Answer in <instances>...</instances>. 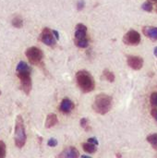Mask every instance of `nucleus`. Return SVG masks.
Listing matches in <instances>:
<instances>
[{
	"label": "nucleus",
	"instance_id": "obj_1",
	"mask_svg": "<svg viewBox=\"0 0 157 158\" xmlns=\"http://www.w3.org/2000/svg\"><path fill=\"white\" fill-rule=\"evenodd\" d=\"M77 84L80 87L81 91L84 94L91 93L95 88L94 80L92 74L86 70H80L76 74Z\"/></svg>",
	"mask_w": 157,
	"mask_h": 158
},
{
	"label": "nucleus",
	"instance_id": "obj_2",
	"mask_svg": "<svg viewBox=\"0 0 157 158\" xmlns=\"http://www.w3.org/2000/svg\"><path fill=\"white\" fill-rule=\"evenodd\" d=\"M112 104L113 101L111 96L105 94H100L95 97L94 102L93 104V108L94 112H96L97 114L105 115L111 110Z\"/></svg>",
	"mask_w": 157,
	"mask_h": 158
},
{
	"label": "nucleus",
	"instance_id": "obj_3",
	"mask_svg": "<svg viewBox=\"0 0 157 158\" xmlns=\"http://www.w3.org/2000/svg\"><path fill=\"white\" fill-rule=\"evenodd\" d=\"M27 140V135L25 131V126H24V120L21 116H18L16 118V124H15V133H14V141L15 144L18 148L21 149Z\"/></svg>",
	"mask_w": 157,
	"mask_h": 158
},
{
	"label": "nucleus",
	"instance_id": "obj_4",
	"mask_svg": "<svg viewBox=\"0 0 157 158\" xmlns=\"http://www.w3.org/2000/svg\"><path fill=\"white\" fill-rule=\"evenodd\" d=\"M25 55L31 65L34 66H41L43 64V51L35 46H31L25 51Z\"/></svg>",
	"mask_w": 157,
	"mask_h": 158
},
{
	"label": "nucleus",
	"instance_id": "obj_5",
	"mask_svg": "<svg viewBox=\"0 0 157 158\" xmlns=\"http://www.w3.org/2000/svg\"><path fill=\"white\" fill-rule=\"evenodd\" d=\"M18 78L20 81L21 90L25 93V94H30L31 91V71L25 72H18Z\"/></svg>",
	"mask_w": 157,
	"mask_h": 158
},
{
	"label": "nucleus",
	"instance_id": "obj_6",
	"mask_svg": "<svg viewBox=\"0 0 157 158\" xmlns=\"http://www.w3.org/2000/svg\"><path fill=\"white\" fill-rule=\"evenodd\" d=\"M39 39L42 43H43L44 44H46L48 46H54L56 43V38L54 35L53 31L50 30L49 28H44L42 31V33H41Z\"/></svg>",
	"mask_w": 157,
	"mask_h": 158
},
{
	"label": "nucleus",
	"instance_id": "obj_7",
	"mask_svg": "<svg viewBox=\"0 0 157 158\" xmlns=\"http://www.w3.org/2000/svg\"><path fill=\"white\" fill-rule=\"evenodd\" d=\"M141 42V35L137 31L130 30L123 37V43L127 45H138Z\"/></svg>",
	"mask_w": 157,
	"mask_h": 158
},
{
	"label": "nucleus",
	"instance_id": "obj_8",
	"mask_svg": "<svg viewBox=\"0 0 157 158\" xmlns=\"http://www.w3.org/2000/svg\"><path fill=\"white\" fill-rule=\"evenodd\" d=\"M127 63L129 67L134 70H140L143 67V59L137 56H129Z\"/></svg>",
	"mask_w": 157,
	"mask_h": 158
},
{
	"label": "nucleus",
	"instance_id": "obj_9",
	"mask_svg": "<svg viewBox=\"0 0 157 158\" xmlns=\"http://www.w3.org/2000/svg\"><path fill=\"white\" fill-rule=\"evenodd\" d=\"M74 108V104L73 102L68 99V98H64L59 106V110L64 113V114H68L70 113Z\"/></svg>",
	"mask_w": 157,
	"mask_h": 158
},
{
	"label": "nucleus",
	"instance_id": "obj_10",
	"mask_svg": "<svg viewBox=\"0 0 157 158\" xmlns=\"http://www.w3.org/2000/svg\"><path fill=\"white\" fill-rule=\"evenodd\" d=\"M58 156L64 158H77L80 156V154L75 147H68L64 149L63 152Z\"/></svg>",
	"mask_w": 157,
	"mask_h": 158
},
{
	"label": "nucleus",
	"instance_id": "obj_11",
	"mask_svg": "<svg viewBox=\"0 0 157 158\" xmlns=\"http://www.w3.org/2000/svg\"><path fill=\"white\" fill-rule=\"evenodd\" d=\"M86 35H87V27L82 23L77 24L75 30V39L76 40L83 39L86 37Z\"/></svg>",
	"mask_w": 157,
	"mask_h": 158
},
{
	"label": "nucleus",
	"instance_id": "obj_12",
	"mask_svg": "<svg viewBox=\"0 0 157 158\" xmlns=\"http://www.w3.org/2000/svg\"><path fill=\"white\" fill-rule=\"evenodd\" d=\"M143 34L153 40H157V27L153 26H144L143 28Z\"/></svg>",
	"mask_w": 157,
	"mask_h": 158
},
{
	"label": "nucleus",
	"instance_id": "obj_13",
	"mask_svg": "<svg viewBox=\"0 0 157 158\" xmlns=\"http://www.w3.org/2000/svg\"><path fill=\"white\" fill-rule=\"evenodd\" d=\"M57 121H58V119H57L56 115L54 114V113H51V114H49V115L46 117L44 126H45L46 129H50V128L56 126V125L57 124Z\"/></svg>",
	"mask_w": 157,
	"mask_h": 158
},
{
	"label": "nucleus",
	"instance_id": "obj_14",
	"mask_svg": "<svg viewBox=\"0 0 157 158\" xmlns=\"http://www.w3.org/2000/svg\"><path fill=\"white\" fill-rule=\"evenodd\" d=\"M82 148L84 150V152L86 153H89V154H93L96 152V147L94 144L87 142V143H82Z\"/></svg>",
	"mask_w": 157,
	"mask_h": 158
},
{
	"label": "nucleus",
	"instance_id": "obj_15",
	"mask_svg": "<svg viewBox=\"0 0 157 158\" xmlns=\"http://www.w3.org/2000/svg\"><path fill=\"white\" fill-rule=\"evenodd\" d=\"M147 142L157 151V133H153L147 136Z\"/></svg>",
	"mask_w": 157,
	"mask_h": 158
},
{
	"label": "nucleus",
	"instance_id": "obj_16",
	"mask_svg": "<svg viewBox=\"0 0 157 158\" xmlns=\"http://www.w3.org/2000/svg\"><path fill=\"white\" fill-rule=\"evenodd\" d=\"M11 24H12V26L15 27V28H21V27L23 26V19H22L21 17H19V16H15V17L12 19Z\"/></svg>",
	"mask_w": 157,
	"mask_h": 158
},
{
	"label": "nucleus",
	"instance_id": "obj_17",
	"mask_svg": "<svg viewBox=\"0 0 157 158\" xmlns=\"http://www.w3.org/2000/svg\"><path fill=\"white\" fill-rule=\"evenodd\" d=\"M75 44L80 48H86L89 46V39L87 37L80 40H75Z\"/></svg>",
	"mask_w": 157,
	"mask_h": 158
},
{
	"label": "nucleus",
	"instance_id": "obj_18",
	"mask_svg": "<svg viewBox=\"0 0 157 158\" xmlns=\"http://www.w3.org/2000/svg\"><path fill=\"white\" fill-rule=\"evenodd\" d=\"M103 77L109 82H113L115 81V74L109 69H105L103 71Z\"/></svg>",
	"mask_w": 157,
	"mask_h": 158
},
{
	"label": "nucleus",
	"instance_id": "obj_19",
	"mask_svg": "<svg viewBox=\"0 0 157 158\" xmlns=\"http://www.w3.org/2000/svg\"><path fill=\"white\" fill-rule=\"evenodd\" d=\"M6 155V146L3 141H0V158H3Z\"/></svg>",
	"mask_w": 157,
	"mask_h": 158
},
{
	"label": "nucleus",
	"instance_id": "obj_20",
	"mask_svg": "<svg viewBox=\"0 0 157 158\" xmlns=\"http://www.w3.org/2000/svg\"><path fill=\"white\" fill-rule=\"evenodd\" d=\"M142 8L146 12H151L153 10V4L150 2H144L142 5Z\"/></svg>",
	"mask_w": 157,
	"mask_h": 158
},
{
	"label": "nucleus",
	"instance_id": "obj_21",
	"mask_svg": "<svg viewBox=\"0 0 157 158\" xmlns=\"http://www.w3.org/2000/svg\"><path fill=\"white\" fill-rule=\"evenodd\" d=\"M150 102L152 104L153 106L157 107V93L155 92L151 94V97H150Z\"/></svg>",
	"mask_w": 157,
	"mask_h": 158
},
{
	"label": "nucleus",
	"instance_id": "obj_22",
	"mask_svg": "<svg viewBox=\"0 0 157 158\" xmlns=\"http://www.w3.org/2000/svg\"><path fill=\"white\" fill-rule=\"evenodd\" d=\"M81 126L85 131H89L88 119H87V118H81Z\"/></svg>",
	"mask_w": 157,
	"mask_h": 158
},
{
	"label": "nucleus",
	"instance_id": "obj_23",
	"mask_svg": "<svg viewBox=\"0 0 157 158\" xmlns=\"http://www.w3.org/2000/svg\"><path fill=\"white\" fill-rule=\"evenodd\" d=\"M47 144H48V146H50V147H56V146L57 145V141H56L55 138H51V139L48 140Z\"/></svg>",
	"mask_w": 157,
	"mask_h": 158
},
{
	"label": "nucleus",
	"instance_id": "obj_24",
	"mask_svg": "<svg viewBox=\"0 0 157 158\" xmlns=\"http://www.w3.org/2000/svg\"><path fill=\"white\" fill-rule=\"evenodd\" d=\"M84 6H85L84 1H83V0H80V1L77 3V8H78V10H81V9L84 7Z\"/></svg>",
	"mask_w": 157,
	"mask_h": 158
},
{
	"label": "nucleus",
	"instance_id": "obj_25",
	"mask_svg": "<svg viewBox=\"0 0 157 158\" xmlns=\"http://www.w3.org/2000/svg\"><path fill=\"white\" fill-rule=\"evenodd\" d=\"M88 142L94 144V145H98V141L95 138H90V139H88Z\"/></svg>",
	"mask_w": 157,
	"mask_h": 158
},
{
	"label": "nucleus",
	"instance_id": "obj_26",
	"mask_svg": "<svg viewBox=\"0 0 157 158\" xmlns=\"http://www.w3.org/2000/svg\"><path fill=\"white\" fill-rule=\"evenodd\" d=\"M152 116L154 117V118L157 121V109H153L152 110Z\"/></svg>",
	"mask_w": 157,
	"mask_h": 158
},
{
	"label": "nucleus",
	"instance_id": "obj_27",
	"mask_svg": "<svg viewBox=\"0 0 157 158\" xmlns=\"http://www.w3.org/2000/svg\"><path fill=\"white\" fill-rule=\"evenodd\" d=\"M53 32H54V35L56 36V40H58V39H59V34H58V31H55V30H53Z\"/></svg>",
	"mask_w": 157,
	"mask_h": 158
},
{
	"label": "nucleus",
	"instance_id": "obj_28",
	"mask_svg": "<svg viewBox=\"0 0 157 158\" xmlns=\"http://www.w3.org/2000/svg\"><path fill=\"white\" fill-rule=\"evenodd\" d=\"M154 54H155V56L157 57V47L155 48V50H154Z\"/></svg>",
	"mask_w": 157,
	"mask_h": 158
},
{
	"label": "nucleus",
	"instance_id": "obj_29",
	"mask_svg": "<svg viewBox=\"0 0 157 158\" xmlns=\"http://www.w3.org/2000/svg\"><path fill=\"white\" fill-rule=\"evenodd\" d=\"M152 1H157V0H152Z\"/></svg>",
	"mask_w": 157,
	"mask_h": 158
},
{
	"label": "nucleus",
	"instance_id": "obj_30",
	"mask_svg": "<svg viewBox=\"0 0 157 158\" xmlns=\"http://www.w3.org/2000/svg\"><path fill=\"white\" fill-rule=\"evenodd\" d=\"M0 95H1V91H0Z\"/></svg>",
	"mask_w": 157,
	"mask_h": 158
},
{
	"label": "nucleus",
	"instance_id": "obj_31",
	"mask_svg": "<svg viewBox=\"0 0 157 158\" xmlns=\"http://www.w3.org/2000/svg\"><path fill=\"white\" fill-rule=\"evenodd\" d=\"M156 11H157V8H156Z\"/></svg>",
	"mask_w": 157,
	"mask_h": 158
}]
</instances>
